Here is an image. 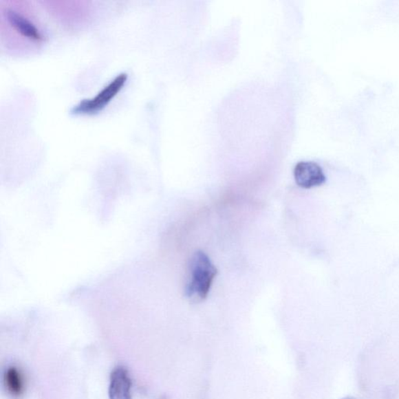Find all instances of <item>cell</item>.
I'll use <instances>...</instances> for the list:
<instances>
[{
  "label": "cell",
  "instance_id": "6da1fadb",
  "mask_svg": "<svg viewBox=\"0 0 399 399\" xmlns=\"http://www.w3.org/2000/svg\"><path fill=\"white\" fill-rule=\"evenodd\" d=\"M189 279L185 288V295L192 302H201L207 298L218 270L210 258L202 251L193 255L189 266Z\"/></svg>",
  "mask_w": 399,
  "mask_h": 399
},
{
  "label": "cell",
  "instance_id": "7a4b0ae2",
  "mask_svg": "<svg viewBox=\"0 0 399 399\" xmlns=\"http://www.w3.org/2000/svg\"><path fill=\"white\" fill-rule=\"evenodd\" d=\"M128 79L127 73H121L100 91L95 97L82 100L70 109L69 114L74 116L95 115L103 111L111 103L125 85Z\"/></svg>",
  "mask_w": 399,
  "mask_h": 399
},
{
  "label": "cell",
  "instance_id": "3957f363",
  "mask_svg": "<svg viewBox=\"0 0 399 399\" xmlns=\"http://www.w3.org/2000/svg\"><path fill=\"white\" fill-rule=\"evenodd\" d=\"M3 15L10 26L23 38L33 41V42H41L44 39L42 32L39 30L36 25L21 12L14 8H8L5 9Z\"/></svg>",
  "mask_w": 399,
  "mask_h": 399
},
{
  "label": "cell",
  "instance_id": "277c9868",
  "mask_svg": "<svg viewBox=\"0 0 399 399\" xmlns=\"http://www.w3.org/2000/svg\"><path fill=\"white\" fill-rule=\"evenodd\" d=\"M296 183L303 189L324 184L326 177L322 168L314 162H299L294 169Z\"/></svg>",
  "mask_w": 399,
  "mask_h": 399
},
{
  "label": "cell",
  "instance_id": "5b68a950",
  "mask_svg": "<svg viewBox=\"0 0 399 399\" xmlns=\"http://www.w3.org/2000/svg\"><path fill=\"white\" fill-rule=\"evenodd\" d=\"M131 388L132 380L127 369L122 366L116 367L110 375L109 399H133Z\"/></svg>",
  "mask_w": 399,
  "mask_h": 399
},
{
  "label": "cell",
  "instance_id": "8992f818",
  "mask_svg": "<svg viewBox=\"0 0 399 399\" xmlns=\"http://www.w3.org/2000/svg\"><path fill=\"white\" fill-rule=\"evenodd\" d=\"M3 385L8 394L14 398H21L25 391V380L20 369L10 366L5 369Z\"/></svg>",
  "mask_w": 399,
  "mask_h": 399
},
{
  "label": "cell",
  "instance_id": "52a82bcc",
  "mask_svg": "<svg viewBox=\"0 0 399 399\" xmlns=\"http://www.w3.org/2000/svg\"><path fill=\"white\" fill-rule=\"evenodd\" d=\"M342 399H356V398H354V397L348 396V397L343 398Z\"/></svg>",
  "mask_w": 399,
  "mask_h": 399
}]
</instances>
